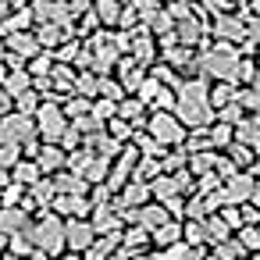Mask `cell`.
<instances>
[{"label":"cell","mask_w":260,"mask_h":260,"mask_svg":"<svg viewBox=\"0 0 260 260\" xmlns=\"http://www.w3.org/2000/svg\"><path fill=\"white\" fill-rule=\"evenodd\" d=\"M29 235H32V246L43 249L47 256L64 253V217L54 214L50 207L40 210V214H32V232Z\"/></svg>","instance_id":"1"},{"label":"cell","mask_w":260,"mask_h":260,"mask_svg":"<svg viewBox=\"0 0 260 260\" xmlns=\"http://www.w3.org/2000/svg\"><path fill=\"white\" fill-rule=\"evenodd\" d=\"M146 132L164 146H182L189 136V128L178 121L175 111H157V107H150V114H146Z\"/></svg>","instance_id":"2"},{"label":"cell","mask_w":260,"mask_h":260,"mask_svg":"<svg viewBox=\"0 0 260 260\" xmlns=\"http://www.w3.org/2000/svg\"><path fill=\"white\" fill-rule=\"evenodd\" d=\"M36 132H40V139L43 143H61V136H64V128L72 125L68 121V114H64V107L57 104V100H43L40 107H36Z\"/></svg>","instance_id":"3"},{"label":"cell","mask_w":260,"mask_h":260,"mask_svg":"<svg viewBox=\"0 0 260 260\" xmlns=\"http://www.w3.org/2000/svg\"><path fill=\"white\" fill-rule=\"evenodd\" d=\"M235 68H239V54H235L228 43L207 50L203 61H200V75H207V79H232Z\"/></svg>","instance_id":"4"},{"label":"cell","mask_w":260,"mask_h":260,"mask_svg":"<svg viewBox=\"0 0 260 260\" xmlns=\"http://www.w3.org/2000/svg\"><path fill=\"white\" fill-rule=\"evenodd\" d=\"M40 136L36 132V118L32 114H22V111H11V114H0V143H25Z\"/></svg>","instance_id":"5"},{"label":"cell","mask_w":260,"mask_h":260,"mask_svg":"<svg viewBox=\"0 0 260 260\" xmlns=\"http://www.w3.org/2000/svg\"><path fill=\"white\" fill-rule=\"evenodd\" d=\"M175 114H178V121L185 128H207L217 118L214 107H210V100H185V96L175 100Z\"/></svg>","instance_id":"6"},{"label":"cell","mask_w":260,"mask_h":260,"mask_svg":"<svg viewBox=\"0 0 260 260\" xmlns=\"http://www.w3.org/2000/svg\"><path fill=\"white\" fill-rule=\"evenodd\" d=\"M93 239H96V228L89 224V217H64V249L82 253L89 249Z\"/></svg>","instance_id":"7"},{"label":"cell","mask_w":260,"mask_h":260,"mask_svg":"<svg viewBox=\"0 0 260 260\" xmlns=\"http://www.w3.org/2000/svg\"><path fill=\"white\" fill-rule=\"evenodd\" d=\"M50 210H54V214H61V217H89L93 203H89V196L57 192V196H54V203H50Z\"/></svg>","instance_id":"8"},{"label":"cell","mask_w":260,"mask_h":260,"mask_svg":"<svg viewBox=\"0 0 260 260\" xmlns=\"http://www.w3.org/2000/svg\"><path fill=\"white\" fill-rule=\"evenodd\" d=\"M29 224H32V214L25 207H18V203H4V207H0V232L15 235V232H29Z\"/></svg>","instance_id":"9"},{"label":"cell","mask_w":260,"mask_h":260,"mask_svg":"<svg viewBox=\"0 0 260 260\" xmlns=\"http://www.w3.org/2000/svg\"><path fill=\"white\" fill-rule=\"evenodd\" d=\"M36 164H40L43 175H54V171L68 168V150H64L61 143H43L40 153H36Z\"/></svg>","instance_id":"10"},{"label":"cell","mask_w":260,"mask_h":260,"mask_svg":"<svg viewBox=\"0 0 260 260\" xmlns=\"http://www.w3.org/2000/svg\"><path fill=\"white\" fill-rule=\"evenodd\" d=\"M253 189H256L253 171H235V175H228V178H224V192H228V200H232V203H246V200L253 196Z\"/></svg>","instance_id":"11"},{"label":"cell","mask_w":260,"mask_h":260,"mask_svg":"<svg viewBox=\"0 0 260 260\" xmlns=\"http://www.w3.org/2000/svg\"><path fill=\"white\" fill-rule=\"evenodd\" d=\"M89 224L96 228V235H111V232H121V214L111 203H96L89 210Z\"/></svg>","instance_id":"12"},{"label":"cell","mask_w":260,"mask_h":260,"mask_svg":"<svg viewBox=\"0 0 260 260\" xmlns=\"http://www.w3.org/2000/svg\"><path fill=\"white\" fill-rule=\"evenodd\" d=\"M54 178V189L57 192H75V196H89V182L79 175V171H72V168H61V171H54L50 175Z\"/></svg>","instance_id":"13"},{"label":"cell","mask_w":260,"mask_h":260,"mask_svg":"<svg viewBox=\"0 0 260 260\" xmlns=\"http://www.w3.org/2000/svg\"><path fill=\"white\" fill-rule=\"evenodd\" d=\"M125 207H143V203H150L153 196H150V182H139V178H128L118 192H114Z\"/></svg>","instance_id":"14"},{"label":"cell","mask_w":260,"mask_h":260,"mask_svg":"<svg viewBox=\"0 0 260 260\" xmlns=\"http://www.w3.org/2000/svg\"><path fill=\"white\" fill-rule=\"evenodd\" d=\"M8 50H15L18 57L29 61V57H36L43 47H40V40H36L32 32H11V36H8Z\"/></svg>","instance_id":"15"},{"label":"cell","mask_w":260,"mask_h":260,"mask_svg":"<svg viewBox=\"0 0 260 260\" xmlns=\"http://www.w3.org/2000/svg\"><path fill=\"white\" fill-rule=\"evenodd\" d=\"M224 153L232 157L235 171H249V168L256 164V153H253V146H249V143H239V139H232V143L224 146Z\"/></svg>","instance_id":"16"},{"label":"cell","mask_w":260,"mask_h":260,"mask_svg":"<svg viewBox=\"0 0 260 260\" xmlns=\"http://www.w3.org/2000/svg\"><path fill=\"white\" fill-rule=\"evenodd\" d=\"M164 221H171V210H168L164 203L150 200V203H143V207H139V224H146L150 232H153V228H160Z\"/></svg>","instance_id":"17"},{"label":"cell","mask_w":260,"mask_h":260,"mask_svg":"<svg viewBox=\"0 0 260 260\" xmlns=\"http://www.w3.org/2000/svg\"><path fill=\"white\" fill-rule=\"evenodd\" d=\"M228 235H232V228L224 224L221 214H207V217H203V242H207V246H217V242H224Z\"/></svg>","instance_id":"18"},{"label":"cell","mask_w":260,"mask_h":260,"mask_svg":"<svg viewBox=\"0 0 260 260\" xmlns=\"http://www.w3.org/2000/svg\"><path fill=\"white\" fill-rule=\"evenodd\" d=\"M182 239V221L178 217H171V221H164L160 228H153L150 232V242H153V249H160V246H171V242H178Z\"/></svg>","instance_id":"19"},{"label":"cell","mask_w":260,"mask_h":260,"mask_svg":"<svg viewBox=\"0 0 260 260\" xmlns=\"http://www.w3.org/2000/svg\"><path fill=\"white\" fill-rule=\"evenodd\" d=\"M207 136H210V146H214V150H224V146L235 139V125H232V121L214 118V121L207 125Z\"/></svg>","instance_id":"20"},{"label":"cell","mask_w":260,"mask_h":260,"mask_svg":"<svg viewBox=\"0 0 260 260\" xmlns=\"http://www.w3.org/2000/svg\"><path fill=\"white\" fill-rule=\"evenodd\" d=\"M235 139L253 146V143L260 139V114H242V118L235 121Z\"/></svg>","instance_id":"21"},{"label":"cell","mask_w":260,"mask_h":260,"mask_svg":"<svg viewBox=\"0 0 260 260\" xmlns=\"http://www.w3.org/2000/svg\"><path fill=\"white\" fill-rule=\"evenodd\" d=\"M0 86H4L11 96H18V93L32 89V75H29V68H15V72H8L4 79H0Z\"/></svg>","instance_id":"22"},{"label":"cell","mask_w":260,"mask_h":260,"mask_svg":"<svg viewBox=\"0 0 260 260\" xmlns=\"http://www.w3.org/2000/svg\"><path fill=\"white\" fill-rule=\"evenodd\" d=\"M43 171H40V164H36V157H22L15 168H11V178L15 182H22V185H32L36 178H40Z\"/></svg>","instance_id":"23"},{"label":"cell","mask_w":260,"mask_h":260,"mask_svg":"<svg viewBox=\"0 0 260 260\" xmlns=\"http://www.w3.org/2000/svg\"><path fill=\"white\" fill-rule=\"evenodd\" d=\"M150 196H153L157 203H168L171 196H178V189H175V178L160 171V175H157V178L150 182Z\"/></svg>","instance_id":"24"},{"label":"cell","mask_w":260,"mask_h":260,"mask_svg":"<svg viewBox=\"0 0 260 260\" xmlns=\"http://www.w3.org/2000/svg\"><path fill=\"white\" fill-rule=\"evenodd\" d=\"M214 160H217V150H196V153H189V160H185V168L200 178L203 171H210L214 168Z\"/></svg>","instance_id":"25"},{"label":"cell","mask_w":260,"mask_h":260,"mask_svg":"<svg viewBox=\"0 0 260 260\" xmlns=\"http://www.w3.org/2000/svg\"><path fill=\"white\" fill-rule=\"evenodd\" d=\"M157 175H160V160L139 153V160H136V168H132V178H139V182H153Z\"/></svg>","instance_id":"26"},{"label":"cell","mask_w":260,"mask_h":260,"mask_svg":"<svg viewBox=\"0 0 260 260\" xmlns=\"http://www.w3.org/2000/svg\"><path fill=\"white\" fill-rule=\"evenodd\" d=\"M104 128H107V136H111V139H118V143H132V136H136L132 121H125V118H118V114H114Z\"/></svg>","instance_id":"27"},{"label":"cell","mask_w":260,"mask_h":260,"mask_svg":"<svg viewBox=\"0 0 260 260\" xmlns=\"http://www.w3.org/2000/svg\"><path fill=\"white\" fill-rule=\"evenodd\" d=\"M235 100H239V107H242L246 114H260V89H256V86H239Z\"/></svg>","instance_id":"28"},{"label":"cell","mask_w":260,"mask_h":260,"mask_svg":"<svg viewBox=\"0 0 260 260\" xmlns=\"http://www.w3.org/2000/svg\"><path fill=\"white\" fill-rule=\"evenodd\" d=\"M232 235L239 239V246H242L246 253H253V249H260V228H256V224H242V228H235Z\"/></svg>","instance_id":"29"},{"label":"cell","mask_w":260,"mask_h":260,"mask_svg":"<svg viewBox=\"0 0 260 260\" xmlns=\"http://www.w3.org/2000/svg\"><path fill=\"white\" fill-rule=\"evenodd\" d=\"M210 253H214L217 260H235V256H242L246 249L239 246V239H235V235H228L224 242H217V246H210Z\"/></svg>","instance_id":"30"},{"label":"cell","mask_w":260,"mask_h":260,"mask_svg":"<svg viewBox=\"0 0 260 260\" xmlns=\"http://www.w3.org/2000/svg\"><path fill=\"white\" fill-rule=\"evenodd\" d=\"M185 153H196V150H214L210 146V136H207V128H189V136H185Z\"/></svg>","instance_id":"31"},{"label":"cell","mask_w":260,"mask_h":260,"mask_svg":"<svg viewBox=\"0 0 260 260\" xmlns=\"http://www.w3.org/2000/svg\"><path fill=\"white\" fill-rule=\"evenodd\" d=\"M182 239H185L189 246H207V242H203V221L182 217Z\"/></svg>","instance_id":"32"},{"label":"cell","mask_w":260,"mask_h":260,"mask_svg":"<svg viewBox=\"0 0 260 260\" xmlns=\"http://www.w3.org/2000/svg\"><path fill=\"white\" fill-rule=\"evenodd\" d=\"M153 253H157V260H189V242L178 239V242L160 246V249H153Z\"/></svg>","instance_id":"33"},{"label":"cell","mask_w":260,"mask_h":260,"mask_svg":"<svg viewBox=\"0 0 260 260\" xmlns=\"http://www.w3.org/2000/svg\"><path fill=\"white\" fill-rule=\"evenodd\" d=\"M217 36L221 40H246V25L235 22V18H221L217 22Z\"/></svg>","instance_id":"34"},{"label":"cell","mask_w":260,"mask_h":260,"mask_svg":"<svg viewBox=\"0 0 260 260\" xmlns=\"http://www.w3.org/2000/svg\"><path fill=\"white\" fill-rule=\"evenodd\" d=\"M96 96H107V100H121L125 96V86L114 79V75H100V89H96Z\"/></svg>","instance_id":"35"},{"label":"cell","mask_w":260,"mask_h":260,"mask_svg":"<svg viewBox=\"0 0 260 260\" xmlns=\"http://www.w3.org/2000/svg\"><path fill=\"white\" fill-rule=\"evenodd\" d=\"M40 104H43V96H40L36 89H25V93L15 96V111H22V114H36Z\"/></svg>","instance_id":"36"},{"label":"cell","mask_w":260,"mask_h":260,"mask_svg":"<svg viewBox=\"0 0 260 260\" xmlns=\"http://www.w3.org/2000/svg\"><path fill=\"white\" fill-rule=\"evenodd\" d=\"M89 111H93V118H100V121L107 125V121H111V118L118 114V100H107V96H96Z\"/></svg>","instance_id":"37"},{"label":"cell","mask_w":260,"mask_h":260,"mask_svg":"<svg viewBox=\"0 0 260 260\" xmlns=\"http://www.w3.org/2000/svg\"><path fill=\"white\" fill-rule=\"evenodd\" d=\"M171 178H175V189H178L182 196H192V192H196V175H192L189 168H178V171H171Z\"/></svg>","instance_id":"38"},{"label":"cell","mask_w":260,"mask_h":260,"mask_svg":"<svg viewBox=\"0 0 260 260\" xmlns=\"http://www.w3.org/2000/svg\"><path fill=\"white\" fill-rule=\"evenodd\" d=\"M22 157H25V153H22L18 143H0V168H4V171H11Z\"/></svg>","instance_id":"39"},{"label":"cell","mask_w":260,"mask_h":260,"mask_svg":"<svg viewBox=\"0 0 260 260\" xmlns=\"http://www.w3.org/2000/svg\"><path fill=\"white\" fill-rule=\"evenodd\" d=\"M217 214H221V217H224V224H228V228H232V232H235V228H242V224H246V221H242V203H224V207H221V210H217Z\"/></svg>","instance_id":"40"},{"label":"cell","mask_w":260,"mask_h":260,"mask_svg":"<svg viewBox=\"0 0 260 260\" xmlns=\"http://www.w3.org/2000/svg\"><path fill=\"white\" fill-rule=\"evenodd\" d=\"M221 185H224V178H221L214 168H210V171H203V175L196 178V192H214V189H221Z\"/></svg>","instance_id":"41"},{"label":"cell","mask_w":260,"mask_h":260,"mask_svg":"<svg viewBox=\"0 0 260 260\" xmlns=\"http://www.w3.org/2000/svg\"><path fill=\"white\" fill-rule=\"evenodd\" d=\"M96 18H100L104 25H114V22L121 18V4H118V0H104L100 11H96Z\"/></svg>","instance_id":"42"},{"label":"cell","mask_w":260,"mask_h":260,"mask_svg":"<svg viewBox=\"0 0 260 260\" xmlns=\"http://www.w3.org/2000/svg\"><path fill=\"white\" fill-rule=\"evenodd\" d=\"M175 100H178V93H175L171 86H160V93L153 96L150 107H157V111H175Z\"/></svg>","instance_id":"43"},{"label":"cell","mask_w":260,"mask_h":260,"mask_svg":"<svg viewBox=\"0 0 260 260\" xmlns=\"http://www.w3.org/2000/svg\"><path fill=\"white\" fill-rule=\"evenodd\" d=\"M111 196H114V192H111L107 182H93V185H89V203H93V207H96V203H111Z\"/></svg>","instance_id":"44"},{"label":"cell","mask_w":260,"mask_h":260,"mask_svg":"<svg viewBox=\"0 0 260 260\" xmlns=\"http://www.w3.org/2000/svg\"><path fill=\"white\" fill-rule=\"evenodd\" d=\"M242 114H246V111L239 107V100H232L228 107H221V111H217V118H221V121H232V125H235V121H239Z\"/></svg>","instance_id":"45"},{"label":"cell","mask_w":260,"mask_h":260,"mask_svg":"<svg viewBox=\"0 0 260 260\" xmlns=\"http://www.w3.org/2000/svg\"><path fill=\"white\" fill-rule=\"evenodd\" d=\"M11 111H15V96L0 86V114H11Z\"/></svg>","instance_id":"46"},{"label":"cell","mask_w":260,"mask_h":260,"mask_svg":"<svg viewBox=\"0 0 260 260\" xmlns=\"http://www.w3.org/2000/svg\"><path fill=\"white\" fill-rule=\"evenodd\" d=\"M242 221H246V224H256V221H260V210H256L253 203H242Z\"/></svg>","instance_id":"47"},{"label":"cell","mask_w":260,"mask_h":260,"mask_svg":"<svg viewBox=\"0 0 260 260\" xmlns=\"http://www.w3.org/2000/svg\"><path fill=\"white\" fill-rule=\"evenodd\" d=\"M128 260H157V253H153V249H139V253H132Z\"/></svg>","instance_id":"48"},{"label":"cell","mask_w":260,"mask_h":260,"mask_svg":"<svg viewBox=\"0 0 260 260\" xmlns=\"http://www.w3.org/2000/svg\"><path fill=\"white\" fill-rule=\"evenodd\" d=\"M8 249V232H0V253Z\"/></svg>","instance_id":"49"},{"label":"cell","mask_w":260,"mask_h":260,"mask_svg":"<svg viewBox=\"0 0 260 260\" xmlns=\"http://www.w3.org/2000/svg\"><path fill=\"white\" fill-rule=\"evenodd\" d=\"M253 153H256V164H260V139L253 143Z\"/></svg>","instance_id":"50"},{"label":"cell","mask_w":260,"mask_h":260,"mask_svg":"<svg viewBox=\"0 0 260 260\" xmlns=\"http://www.w3.org/2000/svg\"><path fill=\"white\" fill-rule=\"evenodd\" d=\"M200 260H217V256H214V253H210V249H207V253H203V256H200Z\"/></svg>","instance_id":"51"},{"label":"cell","mask_w":260,"mask_h":260,"mask_svg":"<svg viewBox=\"0 0 260 260\" xmlns=\"http://www.w3.org/2000/svg\"><path fill=\"white\" fill-rule=\"evenodd\" d=\"M235 260H249V253H242V256H235Z\"/></svg>","instance_id":"52"},{"label":"cell","mask_w":260,"mask_h":260,"mask_svg":"<svg viewBox=\"0 0 260 260\" xmlns=\"http://www.w3.org/2000/svg\"><path fill=\"white\" fill-rule=\"evenodd\" d=\"M111 260H121V256H118V253H114V256H111Z\"/></svg>","instance_id":"53"},{"label":"cell","mask_w":260,"mask_h":260,"mask_svg":"<svg viewBox=\"0 0 260 260\" xmlns=\"http://www.w3.org/2000/svg\"><path fill=\"white\" fill-rule=\"evenodd\" d=\"M0 207H4V196H0Z\"/></svg>","instance_id":"54"},{"label":"cell","mask_w":260,"mask_h":260,"mask_svg":"<svg viewBox=\"0 0 260 260\" xmlns=\"http://www.w3.org/2000/svg\"><path fill=\"white\" fill-rule=\"evenodd\" d=\"M0 260H8V256H4V253H0Z\"/></svg>","instance_id":"55"}]
</instances>
